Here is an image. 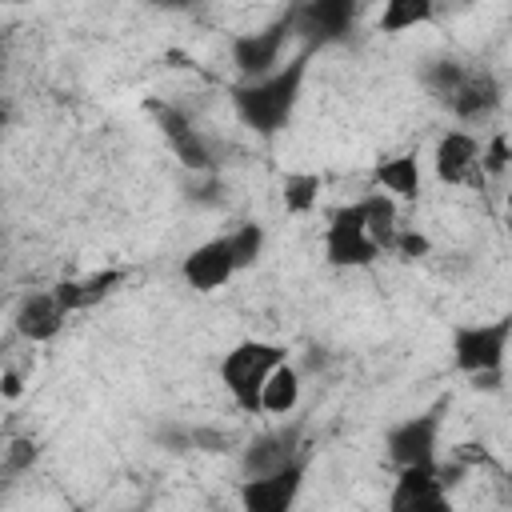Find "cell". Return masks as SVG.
I'll return each instance as SVG.
<instances>
[{"instance_id": "cell-1", "label": "cell", "mask_w": 512, "mask_h": 512, "mask_svg": "<svg viewBox=\"0 0 512 512\" xmlns=\"http://www.w3.org/2000/svg\"><path fill=\"white\" fill-rule=\"evenodd\" d=\"M304 76H308V52H300L296 60L280 64L276 72H268V76H260V80H240V84L232 88L236 116H240L256 136H276V132L292 120V112H296Z\"/></svg>"}, {"instance_id": "cell-2", "label": "cell", "mask_w": 512, "mask_h": 512, "mask_svg": "<svg viewBox=\"0 0 512 512\" xmlns=\"http://www.w3.org/2000/svg\"><path fill=\"white\" fill-rule=\"evenodd\" d=\"M284 360H288V352L280 344H268V340H240L232 352H224L220 380H224V388L240 412H248V416L260 412V392H264L272 368Z\"/></svg>"}, {"instance_id": "cell-3", "label": "cell", "mask_w": 512, "mask_h": 512, "mask_svg": "<svg viewBox=\"0 0 512 512\" xmlns=\"http://www.w3.org/2000/svg\"><path fill=\"white\" fill-rule=\"evenodd\" d=\"M512 320H492V324H456L452 328V364L464 376H488L504 372V352H508Z\"/></svg>"}, {"instance_id": "cell-4", "label": "cell", "mask_w": 512, "mask_h": 512, "mask_svg": "<svg viewBox=\"0 0 512 512\" xmlns=\"http://www.w3.org/2000/svg\"><path fill=\"white\" fill-rule=\"evenodd\" d=\"M292 36H296V32H292V8H284L272 24H264V28H256V32H240V36L232 40V64H236V72H240L244 80H260V76L276 72Z\"/></svg>"}, {"instance_id": "cell-5", "label": "cell", "mask_w": 512, "mask_h": 512, "mask_svg": "<svg viewBox=\"0 0 512 512\" xmlns=\"http://www.w3.org/2000/svg\"><path fill=\"white\" fill-rule=\"evenodd\" d=\"M324 256H328L332 268H364V264H372V260L380 256V248H376L372 236H368L360 200L340 204V208L328 216V228H324Z\"/></svg>"}, {"instance_id": "cell-6", "label": "cell", "mask_w": 512, "mask_h": 512, "mask_svg": "<svg viewBox=\"0 0 512 512\" xmlns=\"http://www.w3.org/2000/svg\"><path fill=\"white\" fill-rule=\"evenodd\" d=\"M300 448H304V420H284V424L264 428L260 436H252V440L244 444V452H240V472H244V480L280 472V468L304 460Z\"/></svg>"}, {"instance_id": "cell-7", "label": "cell", "mask_w": 512, "mask_h": 512, "mask_svg": "<svg viewBox=\"0 0 512 512\" xmlns=\"http://www.w3.org/2000/svg\"><path fill=\"white\" fill-rule=\"evenodd\" d=\"M436 436H440V404L392 424L384 436V452H388L396 472L400 468H428V464H436Z\"/></svg>"}, {"instance_id": "cell-8", "label": "cell", "mask_w": 512, "mask_h": 512, "mask_svg": "<svg viewBox=\"0 0 512 512\" xmlns=\"http://www.w3.org/2000/svg\"><path fill=\"white\" fill-rule=\"evenodd\" d=\"M356 16L360 8L352 0H308L292 8V32L308 48H324V44H340L352 32Z\"/></svg>"}, {"instance_id": "cell-9", "label": "cell", "mask_w": 512, "mask_h": 512, "mask_svg": "<svg viewBox=\"0 0 512 512\" xmlns=\"http://www.w3.org/2000/svg\"><path fill=\"white\" fill-rule=\"evenodd\" d=\"M148 112H152V120L160 124V136L168 140V148L176 152V160H180L184 168H192V172H216V152H212L208 136H204L180 108L152 100Z\"/></svg>"}, {"instance_id": "cell-10", "label": "cell", "mask_w": 512, "mask_h": 512, "mask_svg": "<svg viewBox=\"0 0 512 512\" xmlns=\"http://www.w3.org/2000/svg\"><path fill=\"white\" fill-rule=\"evenodd\" d=\"M300 488H304V460L268 476L240 480V512H292Z\"/></svg>"}, {"instance_id": "cell-11", "label": "cell", "mask_w": 512, "mask_h": 512, "mask_svg": "<svg viewBox=\"0 0 512 512\" xmlns=\"http://www.w3.org/2000/svg\"><path fill=\"white\" fill-rule=\"evenodd\" d=\"M388 512H456V508L436 476V464H428V468L396 472L392 492H388Z\"/></svg>"}, {"instance_id": "cell-12", "label": "cell", "mask_w": 512, "mask_h": 512, "mask_svg": "<svg viewBox=\"0 0 512 512\" xmlns=\"http://www.w3.org/2000/svg\"><path fill=\"white\" fill-rule=\"evenodd\" d=\"M504 100V84L496 80L492 68H464V80L456 84V92L444 100L448 112L464 124H476V120H488Z\"/></svg>"}, {"instance_id": "cell-13", "label": "cell", "mask_w": 512, "mask_h": 512, "mask_svg": "<svg viewBox=\"0 0 512 512\" xmlns=\"http://www.w3.org/2000/svg\"><path fill=\"white\" fill-rule=\"evenodd\" d=\"M180 276H184V284L196 288V292H216V288H224V284L236 276V260H232L228 236H216V240L196 244V248L180 260Z\"/></svg>"}, {"instance_id": "cell-14", "label": "cell", "mask_w": 512, "mask_h": 512, "mask_svg": "<svg viewBox=\"0 0 512 512\" xmlns=\"http://www.w3.org/2000/svg\"><path fill=\"white\" fill-rule=\"evenodd\" d=\"M64 320H68V312L60 308V300H56L52 288H48V292H28V296L20 300V308H16V316H12V328H16V336H24L28 344H44V340H52V336L64 328Z\"/></svg>"}, {"instance_id": "cell-15", "label": "cell", "mask_w": 512, "mask_h": 512, "mask_svg": "<svg viewBox=\"0 0 512 512\" xmlns=\"http://www.w3.org/2000/svg\"><path fill=\"white\" fill-rule=\"evenodd\" d=\"M432 160H436V176L444 184H460V180L476 176V168H480V140L472 132H464V128H452V132H444L436 140V156Z\"/></svg>"}, {"instance_id": "cell-16", "label": "cell", "mask_w": 512, "mask_h": 512, "mask_svg": "<svg viewBox=\"0 0 512 512\" xmlns=\"http://www.w3.org/2000/svg\"><path fill=\"white\" fill-rule=\"evenodd\" d=\"M116 284H124V272L120 268H104V272H92L84 280H60L52 288V296L60 300L64 312H80V308H92L96 300H104Z\"/></svg>"}, {"instance_id": "cell-17", "label": "cell", "mask_w": 512, "mask_h": 512, "mask_svg": "<svg viewBox=\"0 0 512 512\" xmlns=\"http://www.w3.org/2000/svg\"><path fill=\"white\" fill-rule=\"evenodd\" d=\"M296 404H300V368L284 360V364L272 368V376H268V384L260 392V412H268V416H292Z\"/></svg>"}, {"instance_id": "cell-18", "label": "cell", "mask_w": 512, "mask_h": 512, "mask_svg": "<svg viewBox=\"0 0 512 512\" xmlns=\"http://www.w3.org/2000/svg\"><path fill=\"white\" fill-rule=\"evenodd\" d=\"M376 184L392 200H416L420 196V160L412 152L392 156V160H380L376 164Z\"/></svg>"}, {"instance_id": "cell-19", "label": "cell", "mask_w": 512, "mask_h": 512, "mask_svg": "<svg viewBox=\"0 0 512 512\" xmlns=\"http://www.w3.org/2000/svg\"><path fill=\"white\" fill-rule=\"evenodd\" d=\"M360 208H364V224H368L372 244L376 248H392V240L400 232V224H396V200L384 196V192H372V196L360 200Z\"/></svg>"}, {"instance_id": "cell-20", "label": "cell", "mask_w": 512, "mask_h": 512, "mask_svg": "<svg viewBox=\"0 0 512 512\" xmlns=\"http://www.w3.org/2000/svg\"><path fill=\"white\" fill-rule=\"evenodd\" d=\"M424 20H432V0H388L384 12H380L384 32H408Z\"/></svg>"}, {"instance_id": "cell-21", "label": "cell", "mask_w": 512, "mask_h": 512, "mask_svg": "<svg viewBox=\"0 0 512 512\" xmlns=\"http://www.w3.org/2000/svg\"><path fill=\"white\" fill-rule=\"evenodd\" d=\"M464 68H468V64H460V60H452V56H440V60H432V64L424 68V88L444 104V100L456 92V84L464 80Z\"/></svg>"}, {"instance_id": "cell-22", "label": "cell", "mask_w": 512, "mask_h": 512, "mask_svg": "<svg viewBox=\"0 0 512 512\" xmlns=\"http://www.w3.org/2000/svg\"><path fill=\"white\" fill-rule=\"evenodd\" d=\"M320 200V176L316 172H288L284 176V208L288 212H308Z\"/></svg>"}, {"instance_id": "cell-23", "label": "cell", "mask_w": 512, "mask_h": 512, "mask_svg": "<svg viewBox=\"0 0 512 512\" xmlns=\"http://www.w3.org/2000/svg\"><path fill=\"white\" fill-rule=\"evenodd\" d=\"M228 248H232V260H236V272L256 264V256L264 252V228L260 224H240L236 232H228Z\"/></svg>"}, {"instance_id": "cell-24", "label": "cell", "mask_w": 512, "mask_h": 512, "mask_svg": "<svg viewBox=\"0 0 512 512\" xmlns=\"http://www.w3.org/2000/svg\"><path fill=\"white\" fill-rule=\"evenodd\" d=\"M504 168H508V136L496 132V136L480 148V176H484V172H488V176H504Z\"/></svg>"}, {"instance_id": "cell-25", "label": "cell", "mask_w": 512, "mask_h": 512, "mask_svg": "<svg viewBox=\"0 0 512 512\" xmlns=\"http://www.w3.org/2000/svg\"><path fill=\"white\" fill-rule=\"evenodd\" d=\"M392 252H400L404 260H424V256L432 252V244H428V236H420V232H412V228H400L396 240H392Z\"/></svg>"}, {"instance_id": "cell-26", "label": "cell", "mask_w": 512, "mask_h": 512, "mask_svg": "<svg viewBox=\"0 0 512 512\" xmlns=\"http://www.w3.org/2000/svg\"><path fill=\"white\" fill-rule=\"evenodd\" d=\"M4 396H20V380L16 376H4Z\"/></svg>"}, {"instance_id": "cell-27", "label": "cell", "mask_w": 512, "mask_h": 512, "mask_svg": "<svg viewBox=\"0 0 512 512\" xmlns=\"http://www.w3.org/2000/svg\"><path fill=\"white\" fill-rule=\"evenodd\" d=\"M72 512H88V508H72Z\"/></svg>"}]
</instances>
